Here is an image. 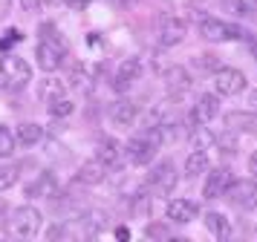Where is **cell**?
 Listing matches in <instances>:
<instances>
[{
	"label": "cell",
	"instance_id": "obj_1",
	"mask_svg": "<svg viewBox=\"0 0 257 242\" xmlns=\"http://www.w3.org/2000/svg\"><path fill=\"white\" fill-rule=\"evenodd\" d=\"M162 138L165 136H162V127L159 124L145 127L142 133H136L124 144V156L130 159V164H148V161H153L156 150L162 147Z\"/></svg>",
	"mask_w": 257,
	"mask_h": 242
},
{
	"label": "cell",
	"instance_id": "obj_2",
	"mask_svg": "<svg viewBox=\"0 0 257 242\" xmlns=\"http://www.w3.org/2000/svg\"><path fill=\"white\" fill-rule=\"evenodd\" d=\"M32 81V69L24 58L3 55L0 58V90H24Z\"/></svg>",
	"mask_w": 257,
	"mask_h": 242
},
{
	"label": "cell",
	"instance_id": "obj_3",
	"mask_svg": "<svg viewBox=\"0 0 257 242\" xmlns=\"http://www.w3.org/2000/svg\"><path fill=\"white\" fill-rule=\"evenodd\" d=\"M197 26H199V35L211 41V44H220V41H245V35L240 26L234 23H225L220 18H208V15H197Z\"/></svg>",
	"mask_w": 257,
	"mask_h": 242
},
{
	"label": "cell",
	"instance_id": "obj_4",
	"mask_svg": "<svg viewBox=\"0 0 257 242\" xmlns=\"http://www.w3.org/2000/svg\"><path fill=\"white\" fill-rule=\"evenodd\" d=\"M9 228H12L15 236H24V239H32V236H38V230H41V225H44V216H41V210L32 205H21L15 207L12 213H9Z\"/></svg>",
	"mask_w": 257,
	"mask_h": 242
},
{
	"label": "cell",
	"instance_id": "obj_5",
	"mask_svg": "<svg viewBox=\"0 0 257 242\" xmlns=\"http://www.w3.org/2000/svg\"><path fill=\"white\" fill-rule=\"evenodd\" d=\"M211 84H214L217 95L228 98V95H237V92L245 90V75L234 67H222V69H214V81Z\"/></svg>",
	"mask_w": 257,
	"mask_h": 242
},
{
	"label": "cell",
	"instance_id": "obj_6",
	"mask_svg": "<svg viewBox=\"0 0 257 242\" xmlns=\"http://www.w3.org/2000/svg\"><path fill=\"white\" fill-rule=\"evenodd\" d=\"M64 52H67L64 41H47V38H41L38 49H35L38 67L44 69V72H55L61 67V61H64Z\"/></svg>",
	"mask_w": 257,
	"mask_h": 242
},
{
	"label": "cell",
	"instance_id": "obj_7",
	"mask_svg": "<svg viewBox=\"0 0 257 242\" xmlns=\"http://www.w3.org/2000/svg\"><path fill=\"white\" fill-rule=\"evenodd\" d=\"M225 196L231 199L234 207H240V210H254V207H257V179L234 182Z\"/></svg>",
	"mask_w": 257,
	"mask_h": 242
},
{
	"label": "cell",
	"instance_id": "obj_8",
	"mask_svg": "<svg viewBox=\"0 0 257 242\" xmlns=\"http://www.w3.org/2000/svg\"><path fill=\"white\" fill-rule=\"evenodd\" d=\"M234 184V173L228 167H217L205 176V184H202V196L205 199H220V196L228 193V187Z\"/></svg>",
	"mask_w": 257,
	"mask_h": 242
},
{
	"label": "cell",
	"instance_id": "obj_9",
	"mask_svg": "<svg viewBox=\"0 0 257 242\" xmlns=\"http://www.w3.org/2000/svg\"><path fill=\"white\" fill-rule=\"evenodd\" d=\"M185 32H188L185 21H179V18H165L162 26H159V35H156V44L165 46V49H171V46L185 41Z\"/></svg>",
	"mask_w": 257,
	"mask_h": 242
},
{
	"label": "cell",
	"instance_id": "obj_10",
	"mask_svg": "<svg viewBox=\"0 0 257 242\" xmlns=\"http://www.w3.org/2000/svg\"><path fill=\"white\" fill-rule=\"evenodd\" d=\"M217 113H220V95H211V92H205V95H199L197 101H194V110H191V124H208L211 118H217Z\"/></svg>",
	"mask_w": 257,
	"mask_h": 242
},
{
	"label": "cell",
	"instance_id": "obj_11",
	"mask_svg": "<svg viewBox=\"0 0 257 242\" xmlns=\"http://www.w3.org/2000/svg\"><path fill=\"white\" fill-rule=\"evenodd\" d=\"M148 182H151V187L156 190V193H171V190L176 187V167L171 164V161H159V164L151 170Z\"/></svg>",
	"mask_w": 257,
	"mask_h": 242
},
{
	"label": "cell",
	"instance_id": "obj_12",
	"mask_svg": "<svg viewBox=\"0 0 257 242\" xmlns=\"http://www.w3.org/2000/svg\"><path fill=\"white\" fill-rule=\"evenodd\" d=\"M165 213H168V219L171 222H179V225H185V222H191V219H197L199 207L194 199H171L168 202V207H165Z\"/></svg>",
	"mask_w": 257,
	"mask_h": 242
},
{
	"label": "cell",
	"instance_id": "obj_13",
	"mask_svg": "<svg viewBox=\"0 0 257 242\" xmlns=\"http://www.w3.org/2000/svg\"><path fill=\"white\" fill-rule=\"evenodd\" d=\"M26 196H41V199H55L58 196V179L49 170L38 173V179L26 187Z\"/></svg>",
	"mask_w": 257,
	"mask_h": 242
},
{
	"label": "cell",
	"instance_id": "obj_14",
	"mask_svg": "<svg viewBox=\"0 0 257 242\" xmlns=\"http://www.w3.org/2000/svg\"><path fill=\"white\" fill-rule=\"evenodd\" d=\"M136 115H139V110H136V104L133 101H116L113 107H110V121H113V127H133L136 124Z\"/></svg>",
	"mask_w": 257,
	"mask_h": 242
},
{
	"label": "cell",
	"instance_id": "obj_15",
	"mask_svg": "<svg viewBox=\"0 0 257 242\" xmlns=\"http://www.w3.org/2000/svg\"><path fill=\"white\" fill-rule=\"evenodd\" d=\"M225 127L231 133H257V113H243V110L225 113Z\"/></svg>",
	"mask_w": 257,
	"mask_h": 242
},
{
	"label": "cell",
	"instance_id": "obj_16",
	"mask_svg": "<svg viewBox=\"0 0 257 242\" xmlns=\"http://www.w3.org/2000/svg\"><path fill=\"white\" fill-rule=\"evenodd\" d=\"M139 75H142V61H139V58H127V61L118 67L116 84H113V87H116L118 92H124L133 81H139Z\"/></svg>",
	"mask_w": 257,
	"mask_h": 242
},
{
	"label": "cell",
	"instance_id": "obj_17",
	"mask_svg": "<svg viewBox=\"0 0 257 242\" xmlns=\"http://www.w3.org/2000/svg\"><path fill=\"white\" fill-rule=\"evenodd\" d=\"M104 176H107V164L98 159L84 161L78 167V182L81 184H98V182H104Z\"/></svg>",
	"mask_w": 257,
	"mask_h": 242
},
{
	"label": "cell",
	"instance_id": "obj_18",
	"mask_svg": "<svg viewBox=\"0 0 257 242\" xmlns=\"http://www.w3.org/2000/svg\"><path fill=\"white\" fill-rule=\"evenodd\" d=\"M95 159L104 161L107 167H116L118 159H121V144H118L116 138H101L98 147H95Z\"/></svg>",
	"mask_w": 257,
	"mask_h": 242
},
{
	"label": "cell",
	"instance_id": "obj_19",
	"mask_svg": "<svg viewBox=\"0 0 257 242\" xmlns=\"http://www.w3.org/2000/svg\"><path fill=\"white\" fill-rule=\"evenodd\" d=\"M205 228H208L220 242L231 236V225H228V219L222 216V213H217V210H208V213H205Z\"/></svg>",
	"mask_w": 257,
	"mask_h": 242
},
{
	"label": "cell",
	"instance_id": "obj_20",
	"mask_svg": "<svg viewBox=\"0 0 257 242\" xmlns=\"http://www.w3.org/2000/svg\"><path fill=\"white\" fill-rule=\"evenodd\" d=\"M165 84H168V90L182 92V90L191 87V75H188L185 67H171L168 72H165Z\"/></svg>",
	"mask_w": 257,
	"mask_h": 242
},
{
	"label": "cell",
	"instance_id": "obj_21",
	"mask_svg": "<svg viewBox=\"0 0 257 242\" xmlns=\"http://www.w3.org/2000/svg\"><path fill=\"white\" fill-rule=\"evenodd\" d=\"M41 138H44V127L35 124V121H26V124L18 127V141H21V144H26V147L38 144Z\"/></svg>",
	"mask_w": 257,
	"mask_h": 242
},
{
	"label": "cell",
	"instance_id": "obj_22",
	"mask_svg": "<svg viewBox=\"0 0 257 242\" xmlns=\"http://www.w3.org/2000/svg\"><path fill=\"white\" fill-rule=\"evenodd\" d=\"M205 170H208V156H205V150H194L185 161V173L191 179H197L199 173H205Z\"/></svg>",
	"mask_w": 257,
	"mask_h": 242
},
{
	"label": "cell",
	"instance_id": "obj_23",
	"mask_svg": "<svg viewBox=\"0 0 257 242\" xmlns=\"http://www.w3.org/2000/svg\"><path fill=\"white\" fill-rule=\"evenodd\" d=\"M214 141H217V136H214V133H211L205 124H197V127H194V136H191V150H208Z\"/></svg>",
	"mask_w": 257,
	"mask_h": 242
},
{
	"label": "cell",
	"instance_id": "obj_24",
	"mask_svg": "<svg viewBox=\"0 0 257 242\" xmlns=\"http://www.w3.org/2000/svg\"><path fill=\"white\" fill-rule=\"evenodd\" d=\"M225 9L237 18H254L257 15V0H225Z\"/></svg>",
	"mask_w": 257,
	"mask_h": 242
},
{
	"label": "cell",
	"instance_id": "obj_25",
	"mask_svg": "<svg viewBox=\"0 0 257 242\" xmlns=\"http://www.w3.org/2000/svg\"><path fill=\"white\" fill-rule=\"evenodd\" d=\"M47 110L52 118H67V115H72V110H75V104L70 101V98H55V101H47Z\"/></svg>",
	"mask_w": 257,
	"mask_h": 242
},
{
	"label": "cell",
	"instance_id": "obj_26",
	"mask_svg": "<svg viewBox=\"0 0 257 242\" xmlns=\"http://www.w3.org/2000/svg\"><path fill=\"white\" fill-rule=\"evenodd\" d=\"M38 95H41L44 101H55V98H61V95H64V84L49 78V81H44V87L38 90Z\"/></svg>",
	"mask_w": 257,
	"mask_h": 242
},
{
	"label": "cell",
	"instance_id": "obj_27",
	"mask_svg": "<svg viewBox=\"0 0 257 242\" xmlns=\"http://www.w3.org/2000/svg\"><path fill=\"white\" fill-rule=\"evenodd\" d=\"M70 87H72V90L87 92V90H90V72H87L84 67H75V69H72V75H70Z\"/></svg>",
	"mask_w": 257,
	"mask_h": 242
},
{
	"label": "cell",
	"instance_id": "obj_28",
	"mask_svg": "<svg viewBox=\"0 0 257 242\" xmlns=\"http://www.w3.org/2000/svg\"><path fill=\"white\" fill-rule=\"evenodd\" d=\"M15 184H18V167H12V164L0 167V193L9 190V187H15Z\"/></svg>",
	"mask_w": 257,
	"mask_h": 242
},
{
	"label": "cell",
	"instance_id": "obj_29",
	"mask_svg": "<svg viewBox=\"0 0 257 242\" xmlns=\"http://www.w3.org/2000/svg\"><path fill=\"white\" fill-rule=\"evenodd\" d=\"M12 153H15V136L6 127H0V159H6V156H12Z\"/></svg>",
	"mask_w": 257,
	"mask_h": 242
},
{
	"label": "cell",
	"instance_id": "obj_30",
	"mask_svg": "<svg viewBox=\"0 0 257 242\" xmlns=\"http://www.w3.org/2000/svg\"><path fill=\"white\" fill-rule=\"evenodd\" d=\"M214 144H220L225 153H237V138L231 136V130H225L222 136H217V141H214Z\"/></svg>",
	"mask_w": 257,
	"mask_h": 242
},
{
	"label": "cell",
	"instance_id": "obj_31",
	"mask_svg": "<svg viewBox=\"0 0 257 242\" xmlns=\"http://www.w3.org/2000/svg\"><path fill=\"white\" fill-rule=\"evenodd\" d=\"M21 41H24V35H21V29H9V32H6V38H0V49L6 52L9 46L21 44Z\"/></svg>",
	"mask_w": 257,
	"mask_h": 242
},
{
	"label": "cell",
	"instance_id": "obj_32",
	"mask_svg": "<svg viewBox=\"0 0 257 242\" xmlns=\"http://www.w3.org/2000/svg\"><path fill=\"white\" fill-rule=\"evenodd\" d=\"M197 69H220V64H217V55H211V52H205V55L197 58Z\"/></svg>",
	"mask_w": 257,
	"mask_h": 242
},
{
	"label": "cell",
	"instance_id": "obj_33",
	"mask_svg": "<svg viewBox=\"0 0 257 242\" xmlns=\"http://www.w3.org/2000/svg\"><path fill=\"white\" fill-rule=\"evenodd\" d=\"M145 236H148V239H168V228L153 222V225H148V228H145Z\"/></svg>",
	"mask_w": 257,
	"mask_h": 242
},
{
	"label": "cell",
	"instance_id": "obj_34",
	"mask_svg": "<svg viewBox=\"0 0 257 242\" xmlns=\"http://www.w3.org/2000/svg\"><path fill=\"white\" fill-rule=\"evenodd\" d=\"M64 3H67V6H70L72 12H81V9H87V6H90L93 0H64Z\"/></svg>",
	"mask_w": 257,
	"mask_h": 242
},
{
	"label": "cell",
	"instance_id": "obj_35",
	"mask_svg": "<svg viewBox=\"0 0 257 242\" xmlns=\"http://www.w3.org/2000/svg\"><path fill=\"white\" fill-rule=\"evenodd\" d=\"M248 170L254 173V179H257V150L251 153V156H248Z\"/></svg>",
	"mask_w": 257,
	"mask_h": 242
},
{
	"label": "cell",
	"instance_id": "obj_36",
	"mask_svg": "<svg viewBox=\"0 0 257 242\" xmlns=\"http://www.w3.org/2000/svg\"><path fill=\"white\" fill-rule=\"evenodd\" d=\"M9 9H12V0H0V18H3Z\"/></svg>",
	"mask_w": 257,
	"mask_h": 242
},
{
	"label": "cell",
	"instance_id": "obj_37",
	"mask_svg": "<svg viewBox=\"0 0 257 242\" xmlns=\"http://www.w3.org/2000/svg\"><path fill=\"white\" fill-rule=\"evenodd\" d=\"M116 236H118V239H127L130 230H127V228H116Z\"/></svg>",
	"mask_w": 257,
	"mask_h": 242
},
{
	"label": "cell",
	"instance_id": "obj_38",
	"mask_svg": "<svg viewBox=\"0 0 257 242\" xmlns=\"http://www.w3.org/2000/svg\"><path fill=\"white\" fill-rule=\"evenodd\" d=\"M248 104H251V107L257 110V90H251V92H248Z\"/></svg>",
	"mask_w": 257,
	"mask_h": 242
},
{
	"label": "cell",
	"instance_id": "obj_39",
	"mask_svg": "<svg viewBox=\"0 0 257 242\" xmlns=\"http://www.w3.org/2000/svg\"><path fill=\"white\" fill-rule=\"evenodd\" d=\"M6 213H9V207H6L3 202H0V225H3V219H6Z\"/></svg>",
	"mask_w": 257,
	"mask_h": 242
},
{
	"label": "cell",
	"instance_id": "obj_40",
	"mask_svg": "<svg viewBox=\"0 0 257 242\" xmlns=\"http://www.w3.org/2000/svg\"><path fill=\"white\" fill-rule=\"evenodd\" d=\"M44 6H55V3H61V0H41Z\"/></svg>",
	"mask_w": 257,
	"mask_h": 242
},
{
	"label": "cell",
	"instance_id": "obj_41",
	"mask_svg": "<svg viewBox=\"0 0 257 242\" xmlns=\"http://www.w3.org/2000/svg\"><path fill=\"white\" fill-rule=\"evenodd\" d=\"M254 236H257V228H254Z\"/></svg>",
	"mask_w": 257,
	"mask_h": 242
}]
</instances>
